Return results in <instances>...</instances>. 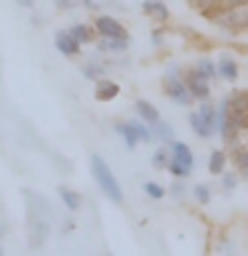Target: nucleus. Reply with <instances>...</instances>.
I'll return each mask as SVG.
<instances>
[{"label": "nucleus", "instance_id": "1", "mask_svg": "<svg viewBox=\"0 0 248 256\" xmlns=\"http://www.w3.org/2000/svg\"><path fill=\"white\" fill-rule=\"evenodd\" d=\"M91 174L96 184H99V190L107 195L115 206H123V187H120V182L115 179V174H112V168L107 166V160L102 155H91Z\"/></svg>", "mask_w": 248, "mask_h": 256}, {"label": "nucleus", "instance_id": "2", "mask_svg": "<svg viewBox=\"0 0 248 256\" xmlns=\"http://www.w3.org/2000/svg\"><path fill=\"white\" fill-rule=\"evenodd\" d=\"M248 22V6H235V8H224L219 16L214 19V24H219L222 30H227L230 35H238L240 30H246Z\"/></svg>", "mask_w": 248, "mask_h": 256}, {"label": "nucleus", "instance_id": "3", "mask_svg": "<svg viewBox=\"0 0 248 256\" xmlns=\"http://www.w3.org/2000/svg\"><path fill=\"white\" fill-rule=\"evenodd\" d=\"M163 94L171 102L179 104V107H190V104L195 102V96L190 94L187 83H184V75L182 78H163Z\"/></svg>", "mask_w": 248, "mask_h": 256}, {"label": "nucleus", "instance_id": "4", "mask_svg": "<svg viewBox=\"0 0 248 256\" xmlns=\"http://www.w3.org/2000/svg\"><path fill=\"white\" fill-rule=\"evenodd\" d=\"M184 83H187L190 94L195 96V102H206V99H211V86H208L211 80H208V78H206L198 67L184 70Z\"/></svg>", "mask_w": 248, "mask_h": 256}, {"label": "nucleus", "instance_id": "5", "mask_svg": "<svg viewBox=\"0 0 248 256\" xmlns=\"http://www.w3.org/2000/svg\"><path fill=\"white\" fill-rule=\"evenodd\" d=\"M94 27H96V35H99V38H128V32H126L123 24H120L115 16H107V14L96 16Z\"/></svg>", "mask_w": 248, "mask_h": 256}, {"label": "nucleus", "instance_id": "6", "mask_svg": "<svg viewBox=\"0 0 248 256\" xmlns=\"http://www.w3.org/2000/svg\"><path fill=\"white\" fill-rule=\"evenodd\" d=\"M54 43H56V51L64 54V56H70V59H75V56L80 54V48H83V43H80L70 30H59V32H56Z\"/></svg>", "mask_w": 248, "mask_h": 256}, {"label": "nucleus", "instance_id": "7", "mask_svg": "<svg viewBox=\"0 0 248 256\" xmlns=\"http://www.w3.org/2000/svg\"><path fill=\"white\" fill-rule=\"evenodd\" d=\"M168 150H171V160H176V163H182L184 168H195V155H192V150H190V144L187 142H179V139H174L171 144H168Z\"/></svg>", "mask_w": 248, "mask_h": 256}, {"label": "nucleus", "instance_id": "8", "mask_svg": "<svg viewBox=\"0 0 248 256\" xmlns=\"http://www.w3.org/2000/svg\"><path fill=\"white\" fill-rule=\"evenodd\" d=\"M115 134L120 136V139L126 142V147L128 150H136L142 144V139H139V131H136V126H134V120H120V123H115Z\"/></svg>", "mask_w": 248, "mask_h": 256}, {"label": "nucleus", "instance_id": "9", "mask_svg": "<svg viewBox=\"0 0 248 256\" xmlns=\"http://www.w3.org/2000/svg\"><path fill=\"white\" fill-rule=\"evenodd\" d=\"M216 67H219V78H222V80H227V83H235L238 75H240L238 62L232 59L230 54H219V59H216Z\"/></svg>", "mask_w": 248, "mask_h": 256}, {"label": "nucleus", "instance_id": "10", "mask_svg": "<svg viewBox=\"0 0 248 256\" xmlns=\"http://www.w3.org/2000/svg\"><path fill=\"white\" fill-rule=\"evenodd\" d=\"M118 94H120V86L115 83V80H107V78H99V80H96V88H94L96 102H112Z\"/></svg>", "mask_w": 248, "mask_h": 256}, {"label": "nucleus", "instance_id": "11", "mask_svg": "<svg viewBox=\"0 0 248 256\" xmlns=\"http://www.w3.org/2000/svg\"><path fill=\"white\" fill-rule=\"evenodd\" d=\"M187 123H190V131L198 136V139H214L216 131H211V128L206 126V120L200 118V112L198 110H192L190 115H187Z\"/></svg>", "mask_w": 248, "mask_h": 256}, {"label": "nucleus", "instance_id": "12", "mask_svg": "<svg viewBox=\"0 0 248 256\" xmlns=\"http://www.w3.org/2000/svg\"><path fill=\"white\" fill-rule=\"evenodd\" d=\"M227 150H211V155H208V174L211 176H222L227 171Z\"/></svg>", "mask_w": 248, "mask_h": 256}, {"label": "nucleus", "instance_id": "13", "mask_svg": "<svg viewBox=\"0 0 248 256\" xmlns=\"http://www.w3.org/2000/svg\"><path fill=\"white\" fill-rule=\"evenodd\" d=\"M134 110H136V115H139L142 120H147L150 126H155L158 120H160L158 107H155L152 102H147V99H136V102H134Z\"/></svg>", "mask_w": 248, "mask_h": 256}, {"label": "nucleus", "instance_id": "14", "mask_svg": "<svg viewBox=\"0 0 248 256\" xmlns=\"http://www.w3.org/2000/svg\"><path fill=\"white\" fill-rule=\"evenodd\" d=\"M99 51L102 54H123V51H128V38H102Z\"/></svg>", "mask_w": 248, "mask_h": 256}, {"label": "nucleus", "instance_id": "15", "mask_svg": "<svg viewBox=\"0 0 248 256\" xmlns=\"http://www.w3.org/2000/svg\"><path fill=\"white\" fill-rule=\"evenodd\" d=\"M152 131H155V139L160 142V144H171L174 139H176V134H174V126L168 123V120H163L160 118L155 126H152Z\"/></svg>", "mask_w": 248, "mask_h": 256}, {"label": "nucleus", "instance_id": "16", "mask_svg": "<svg viewBox=\"0 0 248 256\" xmlns=\"http://www.w3.org/2000/svg\"><path fill=\"white\" fill-rule=\"evenodd\" d=\"M56 192H59L62 203L67 206V211H72V214H75V211H80V206H83V198H80L75 190H70V187H59Z\"/></svg>", "mask_w": 248, "mask_h": 256}, {"label": "nucleus", "instance_id": "17", "mask_svg": "<svg viewBox=\"0 0 248 256\" xmlns=\"http://www.w3.org/2000/svg\"><path fill=\"white\" fill-rule=\"evenodd\" d=\"M232 166H235V171L240 174V179L248 182V147H240L232 152Z\"/></svg>", "mask_w": 248, "mask_h": 256}, {"label": "nucleus", "instance_id": "18", "mask_svg": "<svg viewBox=\"0 0 248 256\" xmlns=\"http://www.w3.org/2000/svg\"><path fill=\"white\" fill-rule=\"evenodd\" d=\"M70 32H72V35H75L83 46H86V43H94V38H96V27H88V24H83V22H80V24H72Z\"/></svg>", "mask_w": 248, "mask_h": 256}, {"label": "nucleus", "instance_id": "19", "mask_svg": "<svg viewBox=\"0 0 248 256\" xmlns=\"http://www.w3.org/2000/svg\"><path fill=\"white\" fill-rule=\"evenodd\" d=\"M168 163H171V150H168V144H163L152 152V166L160 168V171H168Z\"/></svg>", "mask_w": 248, "mask_h": 256}, {"label": "nucleus", "instance_id": "20", "mask_svg": "<svg viewBox=\"0 0 248 256\" xmlns=\"http://www.w3.org/2000/svg\"><path fill=\"white\" fill-rule=\"evenodd\" d=\"M195 67H198L200 72H203V75H206L208 80H216V78H219V67H216V62L206 59V56H203V59H198V62H195Z\"/></svg>", "mask_w": 248, "mask_h": 256}, {"label": "nucleus", "instance_id": "21", "mask_svg": "<svg viewBox=\"0 0 248 256\" xmlns=\"http://www.w3.org/2000/svg\"><path fill=\"white\" fill-rule=\"evenodd\" d=\"M152 22H158V24H166L168 19H171V11H168V6L163 3V0H155V6H152Z\"/></svg>", "mask_w": 248, "mask_h": 256}, {"label": "nucleus", "instance_id": "22", "mask_svg": "<svg viewBox=\"0 0 248 256\" xmlns=\"http://www.w3.org/2000/svg\"><path fill=\"white\" fill-rule=\"evenodd\" d=\"M144 192H147V198H152V200H160V198L168 195V190L158 182H144Z\"/></svg>", "mask_w": 248, "mask_h": 256}, {"label": "nucleus", "instance_id": "23", "mask_svg": "<svg viewBox=\"0 0 248 256\" xmlns=\"http://www.w3.org/2000/svg\"><path fill=\"white\" fill-rule=\"evenodd\" d=\"M219 179H222V190L224 192H232V190L238 187V182H240V174L238 171H224Z\"/></svg>", "mask_w": 248, "mask_h": 256}, {"label": "nucleus", "instance_id": "24", "mask_svg": "<svg viewBox=\"0 0 248 256\" xmlns=\"http://www.w3.org/2000/svg\"><path fill=\"white\" fill-rule=\"evenodd\" d=\"M230 104H232V110H246L248 112V91H232Z\"/></svg>", "mask_w": 248, "mask_h": 256}, {"label": "nucleus", "instance_id": "25", "mask_svg": "<svg viewBox=\"0 0 248 256\" xmlns=\"http://www.w3.org/2000/svg\"><path fill=\"white\" fill-rule=\"evenodd\" d=\"M192 195H195V200H198L200 206L211 203V187H208V184H198V187L192 190Z\"/></svg>", "mask_w": 248, "mask_h": 256}, {"label": "nucleus", "instance_id": "26", "mask_svg": "<svg viewBox=\"0 0 248 256\" xmlns=\"http://www.w3.org/2000/svg\"><path fill=\"white\" fill-rule=\"evenodd\" d=\"M104 70H107V64H86L83 75L88 80H99V78H104Z\"/></svg>", "mask_w": 248, "mask_h": 256}, {"label": "nucleus", "instance_id": "27", "mask_svg": "<svg viewBox=\"0 0 248 256\" xmlns=\"http://www.w3.org/2000/svg\"><path fill=\"white\" fill-rule=\"evenodd\" d=\"M168 174H171L174 179H187L192 171H190V168H184L182 163H176V160H171V163H168Z\"/></svg>", "mask_w": 248, "mask_h": 256}, {"label": "nucleus", "instance_id": "28", "mask_svg": "<svg viewBox=\"0 0 248 256\" xmlns=\"http://www.w3.org/2000/svg\"><path fill=\"white\" fill-rule=\"evenodd\" d=\"M184 192H187V184H184V179H174V184L168 187V195H174V198H184Z\"/></svg>", "mask_w": 248, "mask_h": 256}, {"label": "nucleus", "instance_id": "29", "mask_svg": "<svg viewBox=\"0 0 248 256\" xmlns=\"http://www.w3.org/2000/svg\"><path fill=\"white\" fill-rule=\"evenodd\" d=\"M214 6L216 8H235V6H248V0H214Z\"/></svg>", "mask_w": 248, "mask_h": 256}, {"label": "nucleus", "instance_id": "30", "mask_svg": "<svg viewBox=\"0 0 248 256\" xmlns=\"http://www.w3.org/2000/svg\"><path fill=\"white\" fill-rule=\"evenodd\" d=\"M83 0H56V8H62V11H70V8L80 6Z\"/></svg>", "mask_w": 248, "mask_h": 256}, {"label": "nucleus", "instance_id": "31", "mask_svg": "<svg viewBox=\"0 0 248 256\" xmlns=\"http://www.w3.org/2000/svg\"><path fill=\"white\" fill-rule=\"evenodd\" d=\"M152 43H155V46H163V30H155V32H152Z\"/></svg>", "mask_w": 248, "mask_h": 256}, {"label": "nucleus", "instance_id": "32", "mask_svg": "<svg viewBox=\"0 0 248 256\" xmlns=\"http://www.w3.org/2000/svg\"><path fill=\"white\" fill-rule=\"evenodd\" d=\"M152 6H155V0H144V3H142V11L150 16V14H152Z\"/></svg>", "mask_w": 248, "mask_h": 256}, {"label": "nucleus", "instance_id": "33", "mask_svg": "<svg viewBox=\"0 0 248 256\" xmlns=\"http://www.w3.org/2000/svg\"><path fill=\"white\" fill-rule=\"evenodd\" d=\"M16 3H19L22 8H32V6H35V0H16Z\"/></svg>", "mask_w": 248, "mask_h": 256}, {"label": "nucleus", "instance_id": "34", "mask_svg": "<svg viewBox=\"0 0 248 256\" xmlns=\"http://www.w3.org/2000/svg\"><path fill=\"white\" fill-rule=\"evenodd\" d=\"M83 6L88 8V11H96V3H94V0H83Z\"/></svg>", "mask_w": 248, "mask_h": 256}, {"label": "nucleus", "instance_id": "35", "mask_svg": "<svg viewBox=\"0 0 248 256\" xmlns=\"http://www.w3.org/2000/svg\"><path fill=\"white\" fill-rule=\"evenodd\" d=\"M3 230H6V227H3V224H0V238H3Z\"/></svg>", "mask_w": 248, "mask_h": 256}, {"label": "nucleus", "instance_id": "36", "mask_svg": "<svg viewBox=\"0 0 248 256\" xmlns=\"http://www.w3.org/2000/svg\"><path fill=\"white\" fill-rule=\"evenodd\" d=\"M246 30H248V22H246Z\"/></svg>", "mask_w": 248, "mask_h": 256}, {"label": "nucleus", "instance_id": "37", "mask_svg": "<svg viewBox=\"0 0 248 256\" xmlns=\"http://www.w3.org/2000/svg\"><path fill=\"white\" fill-rule=\"evenodd\" d=\"M0 254H3V248H0Z\"/></svg>", "mask_w": 248, "mask_h": 256}]
</instances>
